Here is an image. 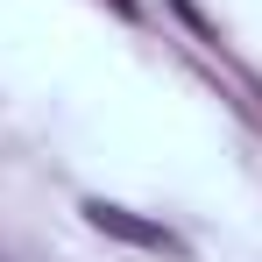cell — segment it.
I'll use <instances>...</instances> for the list:
<instances>
[{
    "label": "cell",
    "mask_w": 262,
    "mask_h": 262,
    "mask_svg": "<svg viewBox=\"0 0 262 262\" xmlns=\"http://www.w3.org/2000/svg\"><path fill=\"white\" fill-rule=\"evenodd\" d=\"M85 220L99 234H114V241H135V248H156V255H177V234L170 227H156V220L128 213V206H114V199H85Z\"/></svg>",
    "instance_id": "cell-1"
},
{
    "label": "cell",
    "mask_w": 262,
    "mask_h": 262,
    "mask_svg": "<svg viewBox=\"0 0 262 262\" xmlns=\"http://www.w3.org/2000/svg\"><path fill=\"white\" fill-rule=\"evenodd\" d=\"M114 7H121V14H135V0H114Z\"/></svg>",
    "instance_id": "cell-2"
},
{
    "label": "cell",
    "mask_w": 262,
    "mask_h": 262,
    "mask_svg": "<svg viewBox=\"0 0 262 262\" xmlns=\"http://www.w3.org/2000/svg\"><path fill=\"white\" fill-rule=\"evenodd\" d=\"M177 7H184V14H191V0H177Z\"/></svg>",
    "instance_id": "cell-3"
}]
</instances>
